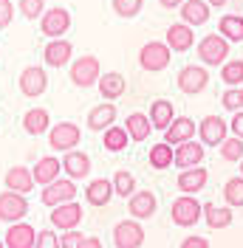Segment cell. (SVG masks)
<instances>
[{
	"label": "cell",
	"mask_w": 243,
	"mask_h": 248,
	"mask_svg": "<svg viewBox=\"0 0 243 248\" xmlns=\"http://www.w3.org/2000/svg\"><path fill=\"white\" fill-rule=\"evenodd\" d=\"M173 60V51L167 48V43H161V40H150V43H144L141 51H139V65L144 68V71H150V74H158V71H164Z\"/></svg>",
	"instance_id": "7a4b0ae2"
},
{
	"label": "cell",
	"mask_w": 243,
	"mask_h": 248,
	"mask_svg": "<svg viewBox=\"0 0 243 248\" xmlns=\"http://www.w3.org/2000/svg\"><path fill=\"white\" fill-rule=\"evenodd\" d=\"M158 3H161L164 9H181V3H184V0H158Z\"/></svg>",
	"instance_id": "c3c4849f"
},
{
	"label": "cell",
	"mask_w": 243,
	"mask_h": 248,
	"mask_svg": "<svg viewBox=\"0 0 243 248\" xmlns=\"http://www.w3.org/2000/svg\"><path fill=\"white\" fill-rule=\"evenodd\" d=\"M209 3V9H221V6H226L229 0H207Z\"/></svg>",
	"instance_id": "681fc988"
},
{
	"label": "cell",
	"mask_w": 243,
	"mask_h": 248,
	"mask_svg": "<svg viewBox=\"0 0 243 248\" xmlns=\"http://www.w3.org/2000/svg\"><path fill=\"white\" fill-rule=\"evenodd\" d=\"M204 220L209 229H226L235 220V212L229 206H212V203H204Z\"/></svg>",
	"instance_id": "1f68e13d"
},
{
	"label": "cell",
	"mask_w": 243,
	"mask_h": 248,
	"mask_svg": "<svg viewBox=\"0 0 243 248\" xmlns=\"http://www.w3.org/2000/svg\"><path fill=\"white\" fill-rule=\"evenodd\" d=\"M238 93H241V110H243V88H238Z\"/></svg>",
	"instance_id": "f907efd6"
},
{
	"label": "cell",
	"mask_w": 243,
	"mask_h": 248,
	"mask_svg": "<svg viewBox=\"0 0 243 248\" xmlns=\"http://www.w3.org/2000/svg\"><path fill=\"white\" fill-rule=\"evenodd\" d=\"M31 186H34V178H31L29 167H12V170L6 172V189H9V192L29 195Z\"/></svg>",
	"instance_id": "4316f807"
},
{
	"label": "cell",
	"mask_w": 243,
	"mask_h": 248,
	"mask_svg": "<svg viewBox=\"0 0 243 248\" xmlns=\"http://www.w3.org/2000/svg\"><path fill=\"white\" fill-rule=\"evenodd\" d=\"M198 136L201 144H209V147H221L229 139V122H224L221 116H207L198 124Z\"/></svg>",
	"instance_id": "8fae6325"
},
{
	"label": "cell",
	"mask_w": 243,
	"mask_h": 248,
	"mask_svg": "<svg viewBox=\"0 0 243 248\" xmlns=\"http://www.w3.org/2000/svg\"><path fill=\"white\" fill-rule=\"evenodd\" d=\"M110 3H113V12L124 20H133L144 9V0H110Z\"/></svg>",
	"instance_id": "74e56055"
},
{
	"label": "cell",
	"mask_w": 243,
	"mask_h": 248,
	"mask_svg": "<svg viewBox=\"0 0 243 248\" xmlns=\"http://www.w3.org/2000/svg\"><path fill=\"white\" fill-rule=\"evenodd\" d=\"M79 248H102V240H99V237H85Z\"/></svg>",
	"instance_id": "7dc6e473"
},
{
	"label": "cell",
	"mask_w": 243,
	"mask_h": 248,
	"mask_svg": "<svg viewBox=\"0 0 243 248\" xmlns=\"http://www.w3.org/2000/svg\"><path fill=\"white\" fill-rule=\"evenodd\" d=\"M221 158L224 161H243V141L241 139H226L221 144Z\"/></svg>",
	"instance_id": "ab89813d"
},
{
	"label": "cell",
	"mask_w": 243,
	"mask_h": 248,
	"mask_svg": "<svg viewBox=\"0 0 243 248\" xmlns=\"http://www.w3.org/2000/svg\"><path fill=\"white\" fill-rule=\"evenodd\" d=\"M15 3L12 0H0V29H6L12 20H15Z\"/></svg>",
	"instance_id": "ee69618b"
},
{
	"label": "cell",
	"mask_w": 243,
	"mask_h": 248,
	"mask_svg": "<svg viewBox=\"0 0 243 248\" xmlns=\"http://www.w3.org/2000/svg\"><path fill=\"white\" fill-rule=\"evenodd\" d=\"M71 54H74V46H71V40H48L46 48H43V60L46 65L51 68H62V65H68L71 62Z\"/></svg>",
	"instance_id": "ac0fdd59"
},
{
	"label": "cell",
	"mask_w": 243,
	"mask_h": 248,
	"mask_svg": "<svg viewBox=\"0 0 243 248\" xmlns=\"http://www.w3.org/2000/svg\"><path fill=\"white\" fill-rule=\"evenodd\" d=\"M207 170L204 167H192V170H181L178 178H175V186L181 189V195H195L207 186Z\"/></svg>",
	"instance_id": "603a6c76"
},
{
	"label": "cell",
	"mask_w": 243,
	"mask_h": 248,
	"mask_svg": "<svg viewBox=\"0 0 243 248\" xmlns=\"http://www.w3.org/2000/svg\"><path fill=\"white\" fill-rule=\"evenodd\" d=\"M110 184H113V195H119V198H130L136 192V178H133V172H127V170H116L113 178H110Z\"/></svg>",
	"instance_id": "e575fe53"
},
{
	"label": "cell",
	"mask_w": 243,
	"mask_h": 248,
	"mask_svg": "<svg viewBox=\"0 0 243 248\" xmlns=\"http://www.w3.org/2000/svg\"><path fill=\"white\" fill-rule=\"evenodd\" d=\"M218 34L226 43H243V15H224L218 20Z\"/></svg>",
	"instance_id": "f546056e"
},
{
	"label": "cell",
	"mask_w": 243,
	"mask_h": 248,
	"mask_svg": "<svg viewBox=\"0 0 243 248\" xmlns=\"http://www.w3.org/2000/svg\"><path fill=\"white\" fill-rule=\"evenodd\" d=\"M201 161H204V144L187 141V144H178V147H175V155H173V164H175V167L192 170V167H201Z\"/></svg>",
	"instance_id": "ffe728a7"
},
{
	"label": "cell",
	"mask_w": 243,
	"mask_h": 248,
	"mask_svg": "<svg viewBox=\"0 0 243 248\" xmlns=\"http://www.w3.org/2000/svg\"><path fill=\"white\" fill-rule=\"evenodd\" d=\"M195 46V31L184 23H173L167 29V48L170 51H190Z\"/></svg>",
	"instance_id": "cb8c5ba5"
},
{
	"label": "cell",
	"mask_w": 243,
	"mask_h": 248,
	"mask_svg": "<svg viewBox=\"0 0 243 248\" xmlns=\"http://www.w3.org/2000/svg\"><path fill=\"white\" fill-rule=\"evenodd\" d=\"M147 119H150L153 130H167L173 119H175V108H173V102L170 99H156L150 105V113H147Z\"/></svg>",
	"instance_id": "484cf974"
},
{
	"label": "cell",
	"mask_w": 243,
	"mask_h": 248,
	"mask_svg": "<svg viewBox=\"0 0 243 248\" xmlns=\"http://www.w3.org/2000/svg\"><path fill=\"white\" fill-rule=\"evenodd\" d=\"M124 130H127L130 141H147L150 133H153V124L144 113H130V116L124 119Z\"/></svg>",
	"instance_id": "4dcf8cb0"
},
{
	"label": "cell",
	"mask_w": 243,
	"mask_h": 248,
	"mask_svg": "<svg viewBox=\"0 0 243 248\" xmlns=\"http://www.w3.org/2000/svg\"><path fill=\"white\" fill-rule=\"evenodd\" d=\"M195 122L190 119V116H178V119H173L167 130H164V144L170 147H178V144H187V141H192L195 136Z\"/></svg>",
	"instance_id": "9a60e30c"
},
{
	"label": "cell",
	"mask_w": 243,
	"mask_h": 248,
	"mask_svg": "<svg viewBox=\"0 0 243 248\" xmlns=\"http://www.w3.org/2000/svg\"><path fill=\"white\" fill-rule=\"evenodd\" d=\"M79 141H82V130L74 122H57L48 130V144L57 153H71V150H76Z\"/></svg>",
	"instance_id": "277c9868"
},
{
	"label": "cell",
	"mask_w": 243,
	"mask_h": 248,
	"mask_svg": "<svg viewBox=\"0 0 243 248\" xmlns=\"http://www.w3.org/2000/svg\"><path fill=\"white\" fill-rule=\"evenodd\" d=\"M229 130H232V136L235 139L243 141V110H238L235 116H232V122H229Z\"/></svg>",
	"instance_id": "f6af8a7d"
},
{
	"label": "cell",
	"mask_w": 243,
	"mask_h": 248,
	"mask_svg": "<svg viewBox=\"0 0 243 248\" xmlns=\"http://www.w3.org/2000/svg\"><path fill=\"white\" fill-rule=\"evenodd\" d=\"M34 248H60V237H57L54 232H37Z\"/></svg>",
	"instance_id": "b9f144b4"
},
{
	"label": "cell",
	"mask_w": 243,
	"mask_h": 248,
	"mask_svg": "<svg viewBox=\"0 0 243 248\" xmlns=\"http://www.w3.org/2000/svg\"><path fill=\"white\" fill-rule=\"evenodd\" d=\"M102 144H105L107 153H122V150L130 144V136H127V130H124L122 124H113L110 130L102 133Z\"/></svg>",
	"instance_id": "d6a6232c"
},
{
	"label": "cell",
	"mask_w": 243,
	"mask_h": 248,
	"mask_svg": "<svg viewBox=\"0 0 243 248\" xmlns=\"http://www.w3.org/2000/svg\"><path fill=\"white\" fill-rule=\"evenodd\" d=\"M62 170L68 172V178L76 184V181H82V178L91 175V158L82 150H71V153L62 155Z\"/></svg>",
	"instance_id": "e0dca14e"
},
{
	"label": "cell",
	"mask_w": 243,
	"mask_h": 248,
	"mask_svg": "<svg viewBox=\"0 0 243 248\" xmlns=\"http://www.w3.org/2000/svg\"><path fill=\"white\" fill-rule=\"evenodd\" d=\"M23 130L29 136H43L51 130V116H48L46 108H31L23 113Z\"/></svg>",
	"instance_id": "d4e9b609"
},
{
	"label": "cell",
	"mask_w": 243,
	"mask_h": 248,
	"mask_svg": "<svg viewBox=\"0 0 243 248\" xmlns=\"http://www.w3.org/2000/svg\"><path fill=\"white\" fill-rule=\"evenodd\" d=\"M17 9L26 20H40L46 15V0H17Z\"/></svg>",
	"instance_id": "f35d334b"
},
{
	"label": "cell",
	"mask_w": 243,
	"mask_h": 248,
	"mask_svg": "<svg viewBox=\"0 0 243 248\" xmlns=\"http://www.w3.org/2000/svg\"><path fill=\"white\" fill-rule=\"evenodd\" d=\"M181 248H209V243H207L204 237H192V234H190V237L181 243Z\"/></svg>",
	"instance_id": "bcb514c9"
},
{
	"label": "cell",
	"mask_w": 243,
	"mask_h": 248,
	"mask_svg": "<svg viewBox=\"0 0 243 248\" xmlns=\"http://www.w3.org/2000/svg\"><path fill=\"white\" fill-rule=\"evenodd\" d=\"M209 85V71L204 65H184L178 71V91L187 96H195Z\"/></svg>",
	"instance_id": "9c48e42d"
},
{
	"label": "cell",
	"mask_w": 243,
	"mask_h": 248,
	"mask_svg": "<svg viewBox=\"0 0 243 248\" xmlns=\"http://www.w3.org/2000/svg\"><path fill=\"white\" fill-rule=\"evenodd\" d=\"M144 229L139 220H122L113 226V246L116 248H141Z\"/></svg>",
	"instance_id": "30bf717a"
},
{
	"label": "cell",
	"mask_w": 243,
	"mask_h": 248,
	"mask_svg": "<svg viewBox=\"0 0 243 248\" xmlns=\"http://www.w3.org/2000/svg\"><path fill=\"white\" fill-rule=\"evenodd\" d=\"M40 201L51 206V209H57L62 203H71L76 201V184L71 178H57L54 184L43 186V192H40Z\"/></svg>",
	"instance_id": "ba28073f"
},
{
	"label": "cell",
	"mask_w": 243,
	"mask_h": 248,
	"mask_svg": "<svg viewBox=\"0 0 243 248\" xmlns=\"http://www.w3.org/2000/svg\"><path fill=\"white\" fill-rule=\"evenodd\" d=\"M158 209V201L150 189H139L127 198V212H130V220H150Z\"/></svg>",
	"instance_id": "4fadbf2b"
},
{
	"label": "cell",
	"mask_w": 243,
	"mask_h": 248,
	"mask_svg": "<svg viewBox=\"0 0 243 248\" xmlns=\"http://www.w3.org/2000/svg\"><path fill=\"white\" fill-rule=\"evenodd\" d=\"M68 29H71V12L62 9V6L46 9V15L40 17V31L46 34L48 40H62Z\"/></svg>",
	"instance_id": "8992f818"
},
{
	"label": "cell",
	"mask_w": 243,
	"mask_h": 248,
	"mask_svg": "<svg viewBox=\"0 0 243 248\" xmlns=\"http://www.w3.org/2000/svg\"><path fill=\"white\" fill-rule=\"evenodd\" d=\"M99 57H93V54H82V57H76L71 62V82H74L76 88H91L99 82Z\"/></svg>",
	"instance_id": "5b68a950"
},
{
	"label": "cell",
	"mask_w": 243,
	"mask_h": 248,
	"mask_svg": "<svg viewBox=\"0 0 243 248\" xmlns=\"http://www.w3.org/2000/svg\"><path fill=\"white\" fill-rule=\"evenodd\" d=\"M46 88H48L46 68H40V65H29V68H23V74H20V93H23V96L37 99V96L46 93Z\"/></svg>",
	"instance_id": "7c38bea8"
},
{
	"label": "cell",
	"mask_w": 243,
	"mask_h": 248,
	"mask_svg": "<svg viewBox=\"0 0 243 248\" xmlns=\"http://www.w3.org/2000/svg\"><path fill=\"white\" fill-rule=\"evenodd\" d=\"M178 12H181V23L184 26H190V29L204 26V23L209 20V15H212V9H209L207 0H184Z\"/></svg>",
	"instance_id": "d6986e66"
},
{
	"label": "cell",
	"mask_w": 243,
	"mask_h": 248,
	"mask_svg": "<svg viewBox=\"0 0 243 248\" xmlns=\"http://www.w3.org/2000/svg\"><path fill=\"white\" fill-rule=\"evenodd\" d=\"M124 88H127V79L122 77V74H116V71H107V74L99 77V93H102V99H107V102L119 99L122 93H124Z\"/></svg>",
	"instance_id": "83f0119b"
},
{
	"label": "cell",
	"mask_w": 243,
	"mask_h": 248,
	"mask_svg": "<svg viewBox=\"0 0 243 248\" xmlns=\"http://www.w3.org/2000/svg\"><path fill=\"white\" fill-rule=\"evenodd\" d=\"M82 240H85V234L76 232V229H74V232H65L60 237V248H79V246H82Z\"/></svg>",
	"instance_id": "7bdbcfd3"
},
{
	"label": "cell",
	"mask_w": 243,
	"mask_h": 248,
	"mask_svg": "<svg viewBox=\"0 0 243 248\" xmlns=\"http://www.w3.org/2000/svg\"><path fill=\"white\" fill-rule=\"evenodd\" d=\"M173 155H175V150L170 147V144H153L150 147V167L153 170H167V167H173Z\"/></svg>",
	"instance_id": "d590c367"
},
{
	"label": "cell",
	"mask_w": 243,
	"mask_h": 248,
	"mask_svg": "<svg viewBox=\"0 0 243 248\" xmlns=\"http://www.w3.org/2000/svg\"><path fill=\"white\" fill-rule=\"evenodd\" d=\"M29 215V201L26 195H17V192H0V220L15 226V223H23V217Z\"/></svg>",
	"instance_id": "52a82bcc"
},
{
	"label": "cell",
	"mask_w": 243,
	"mask_h": 248,
	"mask_svg": "<svg viewBox=\"0 0 243 248\" xmlns=\"http://www.w3.org/2000/svg\"><path fill=\"white\" fill-rule=\"evenodd\" d=\"M170 217H173L175 226L192 229L198 220L204 217V203H198L195 195H181V198H175L173 206H170Z\"/></svg>",
	"instance_id": "6da1fadb"
},
{
	"label": "cell",
	"mask_w": 243,
	"mask_h": 248,
	"mask_svg": "<svg viewBox=\"0 0 243 248\" xmlns=\"http://www.w3.org/2000/svg\"><path fill=\"white\" fill-rule=\"evenodd\" d=\"M221 105L226 110H232V113H238L241 110V93H238V88H226L224 96H221Z\"/></svg>",
	"instance_id": "60d3db41"
},
{
	"label": "cell",
	"mask_w": 243,
	"mask_h": 248,
	"mask_svg": "<svg viewBox=\"0 0 243 248\" xmlns=\"http://www.w3.org/2000/svg\"><path fill=\"white\" fill-rule=\"evenodd\" d=\"M224 198H226L229 209H243V178H229L224 184Z\"/></svg>",
	"instance_id": "8d00e7d4"
},
{
	"label": "cell",
	"mask_w": 243,
	"mask_h": 248,
	"mask_svg": "<svg viewBox=\"0 0 243 248\" xmlns=\"http://www.w3.org/2000/svg\"><path fill=\"white\" fill-rule=\"evenodd\" d=\"M221 79L226 88H243V60H226L221 65Z\"/></svg>",
	"instance_id": "836d02e7"
},
{
	"label": "cell",
	"mask_w": 243,
	"mask_h": 248,
	"mask_svg": "<svg viewBox=\"0 0 243 248\" xmlns=\"http://www.w3.org/2000/svg\"><path fill=\"white\" fill-rule=\"evenodd\" d=\"M113 122H116V105L113 102H102V105L91 108V113H88V127H91L93 133L110 130Z\"/></svg>",
	"instance_id": "7402d4cb"
},
{
	"label": "cell",
	"mask_w": 243,
	"mask_h": 248,
	"mask_svg": "<svg viewBox=\"0 0 243 248\" xmlns=\"http://www.w3.org/2000/svg\"><path fill=\"white\" fill-rule=\"evenodd\" d=\"M226 57H229V43L221 34H207V37L198 43V60H201V65L218 68V65L226 62Z\"/></svg>",
	"instance_id": "3957f363"
},
{
	"label": "cell",
	"mask_w": 243,
	"mask_h": 248,
	"mask_svg": "<svg viewBox=\"0 0 243 248\" xmlns=\"http://www.w3.org/2000/svg\"><path fill=\"white\" fill-rule=\"evenodd\" d=\"M82 217H85V212H82V206L76 201L62 203V206H57V209L51 212V226L60 229V232H74L76 226L82 223Z\"/></svg>",
	"instance_id": "5bb4252c"
},
{
	"label": "cell",
	"mask_w": 243,
	"mask_h": 248,
	"mask_svg": "<svg viewBox=\"0 0 243 248\" xmlns=\"http://www.w3.org/2000/svg\"><path fill=\"white\" fill-rule=\"evenodd\" d=\"M241 178H243V161H241Z\"/></svg>",
	"instance_id": "816d5d0a"
},
{
	"label": "cell",
	"mask_w": 243,
	"mask_h": 248,
	"mask_svg": "<svg viewBox=\"0 0 243 248\" xmlns=\"http://www.w3.org/2000/svg\"><path fill=\"white\" fill-rule=\"evenodd\" d=\"M85 198H88L91 206H107L110 198H113V184L107 178H96L85 186Z\"/></svg>",
	"instance_id": "f1b7e54d"
},
{
	"label": "cell",
	"mask_w": 243,
	"mask_h": 248,
	"mask_svg": "<svg viewBox=\"0 0 243 248\" xmlns=\"http://www.w3.org/2000/svg\"><path fill=\"white\" fill-rule=\"evenodd\" d=\"M34 243H37V232L31 229V223H15V226H9L6 240H3L6 248H34Z\"/></svg>",
	"instance_id": "44dd1931"
},
{
	"label": "cell",
	"mask_w": 243,
	"mask_h": 248,
	"mask_svg": "<svg viewBox=\"0 0 243 248\" xmlns=\"http://www.w3.org/2000/svg\"><path fill=\"white\" fill-rule=\"evenodd\" d=\"M0 248H6V246H3V240H0Z\"/></svg>",
	"instance_id": "f5cc1de1"
},
{
	"label": "cell",
	"mask_w": 243,
	"mask_h": 248,
	"mask_svg": "<svg viewBox=\"0 0 243 248\" xmlns=\"http://www.w3.org/2000/svg\"><path fill=\"white\" fill-rule=\"evenodd\" d=\"M60 172H62V161L60 158H54V155H43V158L31 167V178H34V184L48 186V184H54V181L60 178Z\"/></svg>",
	"instance_id": "2e32d148"
}]
</instances>
